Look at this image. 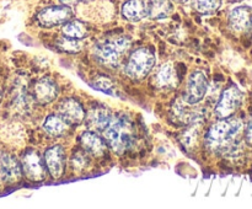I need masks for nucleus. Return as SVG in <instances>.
Returning <instances> with one entry per match:
<instances>
[{
	"label": "nucleus",
	"instance_id": "obj_14",
	"mask_svg": "<svg viewBox=\"0 0 252 209\" xmlns=\"http://www.w3.org/2000/svg\"><path fill=\"white\" fill-rule=\"evenodd\" d=\"M79 142H80L83 150H85L89 155H94V156H102L107 150L106 140L102 139L94 130L84 132L79 138Z\"/></svg>",
	"mask_w": 252,
	"mask_h": 209
},
{
	"label": "nucleus",
	"instance_id": "obj_28",
	"mask_svg": "<svg viewBox=\"0 0 252 209\" xmlns=\"http://www.w3.org/2000/svg\"><path fill=\"white\" fill-rule=\"evenodd\" d=\"M1 98H2V92L1 90H0V102H1Z\"/></svg>",
	"mask_w": 252,
	"mask_h": 209
},
{
	"label": "nucleus",
	"instance_id": "obj_7",
	"mask_svg": "<svg viewBox=\"0 0 252 209\" xmlns=\"http://www.w3.org/2000/svg\"><path fill=\"white\" fill-rule=\"evenodd\" d=\"M22 174L33 182H39L44 179L47 174L44 160L36 150H27L21 159Z\"/></svg>",
	"mask_w": 252,
	"mask_h": 209
},
{
	"label": "nucleus",
	"instance_id": "obj_9",
	"mask_svg": "<svg viewBox=\"0 0 252 209\" xmlns=\"http://www.w3.org/2000/svg\"><path fill=\"white\" fill-rule=\"evenodd\" d=\"M21 164L14 155L0 152V183L14 184L21 179Z\"/></svg>",
	"mask_w": 252,
	"mask_h": 209
},
{
	"label": "nucleus",
	"instance_id": "obj_12",
	"mask_svg": "<svg viewBox=\"0 0 252 209\" xmlns=\"http://www.w3.org/2000/svg\"><path fill=\"white\" fill-rule=\"evenodd\" d=\"M43 160L49 175L54 179H58L63 175L64 166H65V155H64L63 148L61 145H54L47 149Z\"/></svg>",
	"mask_w": 252,
	"mask_h": 209
},
{
	"label": "nucleus",
	"instance_id": "obj_19",
	"mask_svg": "<svg viewBox=\"0 0 252 209\" xmlns=\"http://www.w3.org/2000/svg\"><path fill=\"white\" fill-rule=\"evenodd\" d=\"M148 2V16L154 20H161L172 12V2L170 0H149Z\"/></svg>",
	"mask_w": 252,
	"mask_h": 209
},
{
	"label": "nucleus",
	"instance_id": "obj_20",
	"mask_svg": "<svg viewBox=\"0 0 252 209\" xmlns=\"http://www.w3.org/2000/svg\"><path fill=\"white\" fill-rule=\"evenodd\" d=\"M63 34L70 38L83 39L88 36V27L79 20H73V21L69 20L63 26Z\"/></svg>",
	"mask_w": 252,
	"mask_h": 209
},
{
	"label": "nucleus",
	"instance_id": "obj_17",
	"mask_svg": "<svg viewBox=\"0 0 252 209\" xmlns=\"http://www.w3.org/2000/svg\"><path fill=\"white\" fill-rule=\"evenodd\" d=\"M122 16L128 21H140L148 16V2L145 0H128L122 6Z\"/></svg>",
	"mask_w": 252,
	"mask_h": 209
},
{
	"label": "nucleus",
	"instance_id": "obj_11",
	"mask_svg": "<svg viewBox=\"0 0 252 209\" xmlns=\"http://www.w3.org/2000/svg\"><path fill=\"white\" fill-rule=\"evenodd\" d=\"M58 84L52 78H42L34 84L33 97L39 105H48L58 97Z\"/></svg>",
	"mask_w": 252,
	"mask_h": 209
},
{
	"label": "nucleus",
	"instance_id": "obj_18",
	"mask_svg": "<svg viewBox=\"0 0 252 209\" xmlns=\"http://www.w3.org/2000/svg\"><path fill=\"white\" fill-rule=\"evenodd\" d=\"M43 129L52 137H63L69 129V124L59 115H49L43 122Z\"/></svg>",
	"mask_w": 252,
	"mask_h": 209
},
{
	"label": "nucleus",
	"instance_id": "obj_26",
	"mask_svg": "<svg viewBox=\"0 0 252 209\" xmlns=\"http://www.w3.org/2000/svg\"><path fill=\"white\" fill-rule=\"evenodd\" d=\"M59 1H61L62 4L70 6V5L79 4V2H83V1H89V0H59Z\"/></svg>",
	"mask_w": 252,
	"mask_h": 209
},
{
	"label": "nucleus",
	"instance_id": "obj_23",
	"mask_svg": "<svg viewBox=\"0 0 252 209\" xmlns=\"http://www.w3.org/2000/svg\"><path fill=\"white\" fill-rule=\"evenodd\" d=\"M89 164V154L84 151H76L71 157V166L74 167L75 171H83L86 169Z\"/></svg>",
	"mask_w": 252,
	"mask_h": 209
},
{
	"label": "nucleus",
	"instance_id": "obj_3",
	"mask_svg": "<svg viewBox=\"0 0 252 209\" xmlns=\"http://www.w3.org/2000/svg\"><path fill=\"white\" fill-rule=\"evenodd\" d=\"M129 48L130 39L128 37L111 38L95 47V57L103 65L117 66Z\"/></svg>",
	"mask_w": 252,
	"mask_h": 209
},
{
	"label": "nucleus",
	"instance_id": "obj_25",
	"mask_svg": "<svg viewBox=\"0 0 252 209\" xmlns=\"http://www.w3.org/2000/svg\"><path fill=\"white\" fill-rule=\"evenodd\" d=\"M246 139H248L249 143H252V117L251 119L249 120L248 129H246Z\"/></svg>",
	"mask_w": 252,
	"mask_h": 209
},
{
	"label": "nucleus",
	"instance_id": "obj_1",
	"mask_svg": "<svg viewBox=\"0 0 252 209\" xmlns=\"http://www.w3.org/2000/svg\"><path fill=\"white\" fill-rule=\"evenodd\" d=\"M102 133L108 147L120 155L132 149L137 140L135 125L127 115L113 116Z\"/></svg>",
	"mask_w": 252,
	"mask_h": 209
},
{
	"label": "nucleus",
	"instance_id": "obj_2",
	"mask_svg": "<svg viewBox=\"0 0 252 209\" xmlns=\"http://www.w3.org/2000/svg\"><path fill=\"white\" fill-rule=\"evenodd\" d=\"M243 129V120L239 118H220L219 122L209 128L206 143L212 150H223L235 140Z\"/></svg>",
	"mask_w": 252,
	"mask_h": 209
},
{
	"label": "nucleus",
	"instance_id": "obj_24",
	"mask_svg": "<svg viewBox=\"0 0 252 209\" xmlns=\"http://www.w3.org/2000/svg\"><path fill=\"white\" fill-rule=\"evenodd\" d=\"M93 86L95 89H97V90L102 91V92L108 93V95L115 96L116 93V89L113 83L108 78H105V76H100V78L96 79Z\"/></svg>",
	"mask_w": 252,
	"mask_h": 209
},
{
	"label": "nucleus",
	"instance_id": "obj_13",
	"mask_svg": "<svg viewBox=\"0 0 252 209\" xmlns=\"http://www.w3.org/2000/svg\"><path fill=\"white\" fill-rule=\"evenodd\" d=\"M112 112L102 105H96L91 107L88 115H85V120L90 130L94 132H103L110 122L112 120Z\"/></svg>",
	"mask_w": 252,
	"mask_h": 209
},
{
	"label": "nucleus",
	"instance_id": "obj_6",
	"mask_svg": "<svg viewBox=\"0 0 252 209\" xmlns=\"http://www.w3.org/2000/svg\"><path fill=\"white\" fill-rule=\"evenodd\" d=\"M73 17V11L68 5L48 6L37 14L36 20L41 27H54L68 22Z\"/></svg>",
	"mask_w": 252,
	"mask_h": 209
},
{
	"label": "nucleus",
	"instance_id": "obj_15",
	"mask_svg": "<svg viewBox=\"0 0 252 209\" xmlns=\"http://www.w3.org/2000/svg\"><path fill=\"white\" fill-rule=\"evenodd\" d=\"M229 25L235 32H245L252 27V9L249 6H238L229 15Z\"/></svg>",
	"mask_w": 252,
	"mask_h": 209
},
{
	"label": "nucleus",
	"instance_id": "obj_8",
	"mask_svg": "<svg viewBox=\"0 0 252 209\" xmlns=\"http://www.w3.org/2000/svg\"><path fill=\"white\" fill-rule=\"evenodd\" d=\"M208 79L203 71H193L187 81V88L184 93V101L189 105H196L203 100L208 90Z\"/></svg>",
	"mask_w": 252,
	"mask_h": 209
},
{
	"label": "nucleus",
	"instance_id": "obj_21",
	"mask_svg": "<svg viewBox=\"0 0 252 209\" xmlns=\"http://www.w3.org/2000/svg\"><path fill=\"white\" fill-rule=\"evenodd\" d=\"M57 48L65 53H78L83 48V44H81L80 39L63 36L57 41Z\"/></svg>",
	"mask_w": 252,
	"mask_h": 209
},
{
	"label": "nucleus",
	"instance_id": "obj_10",
	"mask_svg": "<svg viewBox=\"0 0 252 209\" xmlns=\"http://www.w3.org/2000/svg\"><path fill=\"white\" fill-rule=\"evenodd\" d=\"M58 115L69 125H78L85 119V111L75 98H64L58 105Z\"/></svg>",
	"mask_w": 252,
	"mask_h": 209
},
{
	"label": "nucleus",
	"instance_id": "obj_16",
	"mask_svg": "<svg viewBox=\"0 0 252 209\" xmlns=\"http://www.w3.org/2000/svg\"><path fill=\"white\" fill-rule=\"evenodd\" d=\"M179 75H177L176 68L174 64L166 63L164 65L160 66L158 71L155 73L154 76V83L158 88L161 89H174L177 88L179 85Z\"/></svg>",
	"mask_w": 252,
	"mask_h": 209
},
{
	"label": "nucleus",
	"instance_id": "obj_4",
	"mask_svg": "<svg viewBox=\"0 0 252 209\" xmlns=\"http://www.w3.org/2000/svg\"><path fill=\"white\" fill-rule=\"evenodd\" d=\"M157 63V57L155 53L149 48H138L130 54L129 59L126 65V74L130 79L139 80L145 78L154 68Z\"/></svg>",
	"mask_w": 252,
	"mask_h": 209
},
{
	"label": "nucleus",
	"instance_id": "obj_27",
	"mask_svg": "<svg viewBox=\"0 0 252 209\" xmlns=\"http://www.w3.org/2000/svg\"><path fill=\"white\" fill-rule=\"evenodd\" d=\"M175 1H179V2H185V1H187V0H175Z\"/></svg>",
	"mask_w": 252,
	"mask_h": 209
},
{
	"label": "nucleus",
	"instance_id": "obj_22",
	"mask_svg": "<svg viewBox=\"0 0 252 209\" xmlns=\"http://www.w3.org/2000/svg\"><path fill=\"white\" fill-rule=\"evenodd\" d=\"M220 5L221 0H192V6L201 14H213Z\"/></svg>",
	"mask_w": 252,
	"mask_h": 209
},
{
	"label": "nucleus",
	"instance_id": "obj_5",
	"mask_svg": "<svg viewBox=\"0 0 252 209\" xmlns=\"http://www.w3.org/2000/svg\"><path fill=\"white\" fill-rule=\"evenodd\" d=\"M244 95L236 86L231 85L226 88L221 93L216 106V115L218 118L231 117L240 108Z\"/></svg>",
	"mask_w": 252,
	"mask_h": 209
}]
</instances>
